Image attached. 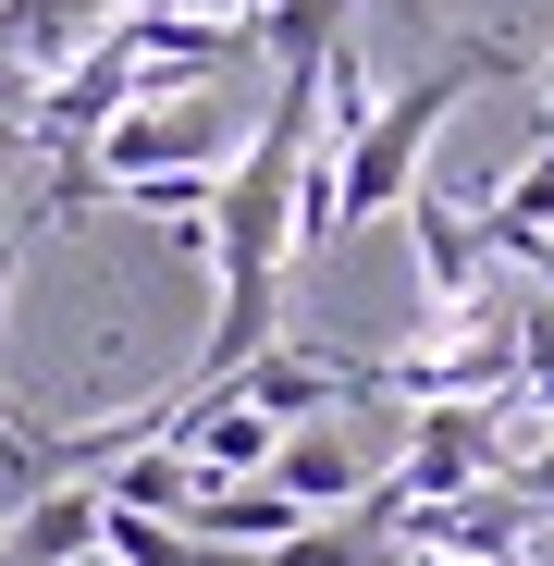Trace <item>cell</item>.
Segmentation results:
<instances>
[{
    "label": "cell",
    "mask_w": 554,
    "mask_h": 566,
    "mask_svg": "<svg viewBox=\"0 0 554 566\" xmlns=\"http://www.w3.org/2000/svg\"><path fill=\"white\" fill-rule=\"evenodd\" d=\"M493 74H518V50H456V62H431L419 86H395V99L345 136V160H333V247H345L357 222H383V210L419 198V148H431L443 112L469 99V86H493Z\"/></svg>",
    "instance_id": "1"
},
{
    "label": "cell",
    "mask_w": 554,
    "mask_h": 566,
    "mask_svg": "<svg viewBox=\"0 0 554 566\" xmlns=\"http://www.w3.org/2000/svg\"><path fill=\"white\" fill-rule=\"evenodd\" d=\"M74 554H100V481H50L0 530V566H74Z\"/></svg>",
    "instance_id": "2"
},
{
    "label": "cell",
    "mask_w": 554,
    "mask_h": 566,
    "mask_svg": "<svg viewBox=\"0 0 554 566\" xmlns=\"http://www.w3.org/2000/svg\"><path fill=\"white\" fill-rule=\"evenodd\" d=\"M407 234H419V283L456 308V296L481 283V222L456 210V198H431V185H419V198H407Z\"/></svg>",
    "instance_id": "3"
},
{
    "label": "cell",
    "mask_w": 554,
    "mask_h": 566,
    "mask_svg": "<svg viewBox=\"0 0 554 566\" xmlns=\"http://www.w3.org/2000/svg\"><path fill=\"white\" fill-rule=\"evenodd\" d=\"M542 234H554V136H542V148L493 185V198H481V247H518V259H530Z\"/></svg>",
    "instance_id": "4"
},
{
    "label": "cell",
    "mask_w": 554,
    "mask_h": 566,
    "mask_svg": "<svg viewBox=\"0 0 554 566\" xmlns=\"http://www.w3.org/2000/svg\"><path fill=\"white\" fill-rule=\"evenodd\" d=\"M271 493H296V505L321 517V505H345V493H369V468H357V455H345L333 431H309V443H284V455H271Z\"/></svg>",
    "instance_id": "5"
},
{
    "label": "cell",
    "mask_w": 554,
    "mask_h": 566,
    "mask_svg": "<svg viewBox=\"0 0 554 566\" xmlns=\"http://www.w3.org/2000/svg\"><path fill=\"white\" fill-rule=\"evenodd\" d=\"M481 443H493V431H481L469 407H443V419L419 431V455H407V481H395V505H407V493H456V481H469V468H481Z\"/></svg>",
    "instance_id": "6"
},
{
    "label": "cell",
    "mask_w": 554,
    "mask_h": 566,
    "mask_svg": "<svg viewBox=\"0 0 554 566\" xmlns=\"http://www.w3.org/2000/svg\"><path fill=\"white\" fill-rule=\"evenodd\" d=\"M259 566H369V530H296V542H271Z\"/></svg>",
    "instance_id": "7"
},
{
    "label": "cell",
    "mask_w": 554,
    "mask_h": 566,
    "mask_svg": "<svg viewBox=\"0 0 554 566\" xmlns=\"http://www.w3.org/2000/svg\"><path fill=\"white\" fill-rule=\"evenodd\" d=\"M530 493H542V505H554V455H542V468H530Z\"/></svg>",
    "instance_id": "8"
},
{
    "label": "cell",
    "mask_w": 554,
    "mask_h": 566,
    "mask_svg": "<svg viewBox=\"0 0 554 566\" xmlns=\"http://www.w3.org/2000/svg\"><path fill=\"white\" fill-rule=\"evenodd\" d=\"M0 160H13V148H0ZM0 296H13V259H0Z\"/></svg>",
    "instance_id": "9"
},
{
    "label": "cell",
    "mask_w": 554,
    "mask_h": 566,
    "mask_svg": "<svg viewBox=\"0 0 554 566\" xmlns=\"http://www.w3.org/2000/svg\"><path fill=\"white\" fill-rule=\"evenodd\" d=\"M74 566H112V554H74Z\"/></svg>",
    "instance_id": "10"
}]
</instances>
